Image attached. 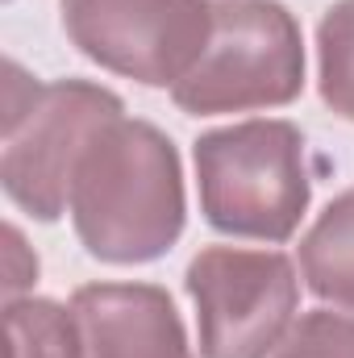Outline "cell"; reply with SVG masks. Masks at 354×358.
I'll return each instance as SVG.
<instances>
[{
  "mask_svg": "<svg viewBox=\"0 0 354 358\" xmlns=\"http://www.w3.org/2000/svg\"><path fill=\"white\" fill-rule=\"evenodd\" d=\"M67 213L80 246L100 263L138 267L163 259L187 221L176 142L138 117L108 121L76 167Z\"/></svg>",
  "mask_w": 354,
  "mask_h": 358,
  "instance_id": "obj_1",
  "label": "cell"
},
{
  "mask_svg": "<svg viewBox=\"0 0 354 358\" xmlns=\"http://www.w3.org/2000/svg\"><path fill=\"white\" fill-rule=\"evenodd\" d=\"M200 213L217 234L250 242H288L313 200L304 134L292 121L255 117L196 138Z\"/></svg>",
  "mask_w": 354,
  "mask_h": 358,
  "instance_id": "obj_2",
  "label": "cell"
},
{
  "mask_svg": "<svg viewBox=\"0 0 354 358\" xmlns=\"http://www.w3.org/2000/svg\"><path fill=\"white\" fill-rule=\"evenodd\" d=\"M125 117L121 96L88 80H29L4 63V155L0 187L34 221H59L71 204V179L88 142Z\"/></svg>",
  "mask_w": 354,
  "mask_h": 358,
  "instance_id": "obj_3",
  "label": "cell"
},
{
  "mask_svg": "<svg viewBox=\"0 0 354 358\" xmlns=\"http://www.w3.org/2000/svg\"><path fill=\"white\" fill-rule=\"evenodd\" d=\"M304 92L300 21L279 0H217L213 38L196 67L171 88L192 117L283 108Z\"/></svg>",
  "mask_w": 354,
  "mask_h": 358,
  "instance_id": "obj_4",
  "label": "cell"
},
{
  "mask_svg": "<svg viewBox=\"0 0 354 358\" xmlns=\"http://www.w3.org/2000/svg\"><path fill=\"white\" fill-rule=\"evenodd\" d=\"M200 358H271L300 308V279L279 250L204 246L183 275Z\"/></svg>",
  "mask_w": 354,
  "mask_h": 358,
  "instance_id": "obj_5",
  "label": "cell"
},
{
  "mask_svg": "<svg viewBox=\"0 0 354 358\" xmlns=\"http://www.w3.org/2000/svg\"><path fill=\"white\" fill-rule=\"evenodd\" d=\"M71 46L142 88H176L213 38L208 0H59Z\"/></svg>",
  "mask_w": 354,
  "mask_h": 358,
  "instance_id": "obj_6",
  "label": "cell"
},
{
  "mask_svg": "<svg viewBox=\"0 0 354 358\" xmlns=\"http://www.w3.org/2000/svg\"><path fill=\"white\" fill-rule=\"evenodd\" d=\"M71 313L88 358H192L176 300L155 283H84Z\"/></svg>",
  "mask_w": 354,
  "mask_h": 358,
  "instance_id": "obj_7",
  "label": "cell"
},
{
  "mask_svg": "<svg viewBox=\"0 0 354 358\" xmlns=\"http://www.w3.org/2000/svg\"><path fill=\"white\" fill-rule=\"evenodd\" d=\"M300 271L317 300L354 313V187L334 196L300 238Z\"/></svg>",
  "mask_w": 354,
  "mask_h": 358,
  "instance_id": "obj_8",
  "label": "cell"
},
{
  "mask_svg": "<svg viewBox=\"0 0 354 358\" xmlns=\"http://www.w3.org/2000/svg\"><path fill=\"white\" fill-rule=\"evenodd\" d=\"M8 358H88L84 329L71 308L42 296L4 300Z\"/></svg>",
  "mask_w": 354,
  "mask_h": 358,
  "instance_id": "obj_9",
  "label": "cell"
},
{
  "mask_svg": "<svg viewBox=\"0 0 354 358\" xmlns=\"http://www.w3.org/2000/svg\"><path fill=\"white\" fill-rule=\"evenodd\" d=\"M317 92L325 108L354 121V0L330 4L317 25Z\"/></svg>",
  "mask_w": 354,
  "mask_h": 358,
  "instance_id": "obj_10",
  "label": "cell"
},
{
  "mask_svg": "<svg viewBox=\"0 0 354 358\" xmlns=\"http://www.w3.org/2000/svg\"><path fill=\"white\" fill-rule=\"evenodd\" d=\"M271 358H354V317L330 308L304 313Z\"/></svg>",
  "mask_w": 354,
  "mask_h": 358,
  "instance_id": "obj_11",
  "label": "cell"
},
{
  "mask_svg": "<svg viewBox=\"0 0 354 358\" xmlns=\"http://www.w3.org/2000/svg\"><path fill=\"white\" fill-rule=\"evenodd\" d=\"M38 279V255L25 246L21 229L8 221L4 225V300H21L25 287H34Z\"/></svg>",
  "mask_w": 354,
  "mask_h": 358,
  "instance_id": "obj_12",
  "label": "cell"
}]
</instances>
